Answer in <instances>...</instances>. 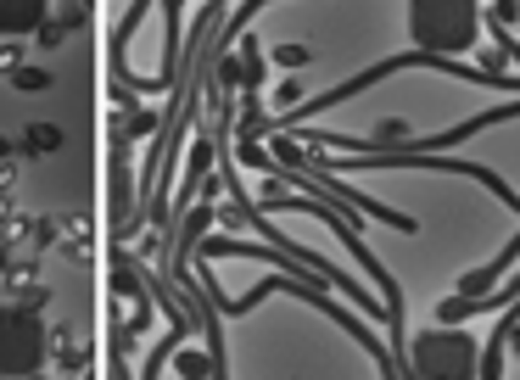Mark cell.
<instances>
[{"mask_svg": "<svg viewBox=\"0 0 520 380\" xmlns=\"http://www.w3.org/2000/svg\"><path fill=\"white\" fill-rule=\"evenodd\" d=\"M409 380H481V341L465 325H431L409 347Z\"/></svg>", "mask_w": 520, "mask_h": 380, "instance_id": "6da1fadb", "label": "cell"}, {"mask_svg": "<svg viewBox=\"0 0 520 380\" xmlns=\"http://www.w3.org/2000/svg\"><path fill=\"white\" fill-rule=\"evenodd\" d=\"M45 341H51V330L34 319V308H23V302L0 308V375L6 380L34 375L45 358Z\"/></svg>", "mask_w": 520, "mask_h": 380, "instance_id": "7a4b0ae2", "label": "cell"}, {"mask_svg": "<svg viewBox=\"0 0 520 380\" xmlns=\"http://www.w3.org/2000/svg\"><path fill=\"white\" fill-rule=\"evenodd\" d=\"M40 23H51V0H0V34L23 40L28 28L40 34Z\"/></svg>", "mask_w": 520, "mask_h": 380, "instance_id": "3957f363", "label": "cell"}, {"mask_svg": "<svg viewBox=\"0 0 520 380\" xmlns=\"http://www.w3.org/2000/svg\"><path fill=\"white\" fill-rule=\"evenodd\" d=\"M264 68H269V62H264V51H257V40H246L241 45V84L257 90V84H264Z\"/></svg>", "mask_w": 520, "mask_h": 380, "instance_id": "277c9868", "label": "cell"}, {"mask_svg": "<svg viewBox=\"0 0 520 380\" xmlns=\"http://www.w3.org/2000/svg\"><path fill=\"white\" fill-rule=\"evenodd\" d=\"M23 146H28V151H56V146H62V129H56V123H28Z\"/></svg>", "mask_w": 520, "mask_h": 380, "instance_id": "5b68a950", "label": "cell"}, {"mask_svg": "<svg viewBox=\"0 0 520 380\" xmlns=\"http://www.w3.org/2000/svg\"><path fill=\"white\" fill-rule=\"evenodd\" d=\"M269 56H274V68H285V73H297V68H308V62H313L308 45H274Z\"/></svg>", "mask_w": 520, "mask_h": 380, "instance_id": "8992f818", "label": "cell"}, {"mask_svg": "<svg viewBox=\"0 0 520 380\" xmlns=\"http://www.w3.org/2000/svg\"><path fill=\"white\" fill-rule=\"evenodd\" d=\"M73 23H79V12H68L62 23H56V17H51V23H40V51H56L62 40H68V28H73Z\"/></svg>", "mask_w": 520, "mask_h": 380, "instance_id": "52a82bcc", "label": "cell"}, {"mask_svg": "<svg viewBox=\"0 0 520 380\" xmlns=\"http://www.w3.org/2000/svg\"><path fill=\"white\" fill-rule=\"evenodd\" d=\"M12 84H17V90H51L56 79H51V68H34V62H23V68L12 73Z\"/></svg>", "mask_w": 520, "mask_h": 380, "instance_id": "ba28073f", "label": "cell"}, {"mask_svg": "<svg viewBox=\"0 0 520 380\" xmlns=\"http://www.w3.org/2000/svg\"><path fill=\"white\" fill-rule=\"evenodd\" d=\"M56 230H62L56 218H34V224H28V246H34V252H45V246L56 241Z\"/></svg>", "mask_w": 520, "mask_h": 380, "instance_id": "9c48e42d", "label": "cell"}, {"mask_svg": "<svg viewBox=\"0 0 520 380\" xmlns=\"http://www.w3.org/2000/svg\"><path fill=\"white\" fill-rule=\"evenodd\" d=\"M23 68V40H6L0 45V73H17Z\"/></svg>", "mask_w": 520, "mask_h": 380, "instance_id": "30bf717a", "label": "cell"}, {"mask_svg": "<svg viewBox=\"0 0 520 380\" xmlns=\"http://www.w3.org/2000/svg\"><path fill=\"white\" fill-rule=\"evenodd\" d=\"M62 235H73V241L84 246V235H90V224H84V218H62Z\"/></svg>", "mask_w": 520, "mask_h": 380, "instance_id": "8fae6325", "label": "cell"}, {"mask_svg": "<svg viewBox=\"0 0 520 380\" xmlns=\"http://www.w3.org/2000/svg\"><path fill=\"white\" fill-rule=\"evenodd\" d=\"M12 218H17V202H12V190H0V230H6Z\"/></svg>", "mask_w": 520, "mask_h": 380, "instance_id": "7c38bea8", "label": "cell"}, {"mask_svg": "<svg viewBox=\"0 0 520 380\" xmlns=\"http://www.w3.org/2000/svg\"><path fill=\"white\" fill-rule=\"evenodd\" d=\"M17 174H23L17 163H0V190H12V185H17Z\"/></svg>", "mask_w": 520, "mask_h": 380, "instance_id": "4fadbf2b", "label": "cell"}, {"mask_svg": "<svg viewBox=\"0 0 520 380\" xmlns=\"http://www.w3.org/2000/svg\"><path fill=\"white\" fill-rule=\"evenodd\" d=\"M0 163H12V140L6 135H0Z\"/></svg>", "mask_w": 520, "mask_h": 380, "instance_id": "5bb4252c", "label": "cell"}, {"mask_svg": "<svg viewBox=\"0 0 520 380\" xmlns=\"http://www.w3.org/2000/svg\"><path fill=\"white\" fill-rule=\"evenodd\" d=\"M28 380H40V375H28Z\"/></svg>", "mask_w": 520, "mask_h": 380, "instance_id": "9a60e30c", "label": "cell"}, {"mask_svg": "<svg viewBox=\"0 0 520 380\" xmlns=\"http://www.w3.org/2000/svg\"><path fill=\"white\" fill-rule=\"evenodd\" d=\"M0 380H6V375H0Z\"/></svg>", "mask_w": 520, "mask_h": 380, "instance_id": "2e32d148", "label": "cell"}]
</instances>
